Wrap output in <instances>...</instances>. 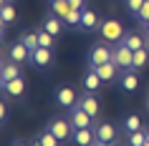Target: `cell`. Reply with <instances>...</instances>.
Returning a JSON list of instances; mask_svg holds the SVG:
<instances>
[{
  "mask_svg": "<svg viewBox=\"0 0 149 146\" xmlns=\"http://www.w3.org/2000/svg\"><path fill=\"white\" fill-rule=\"evenodd\" d=\"M147 138H149V131H147Z\"/></svg>",
  "mask_w": 149,
  "mask_h": 146,
  "instance_id": "cell-37",
  "label": "cell"
},
{
  "mask_svg": "<svg viewBox=\"0 0 149 146\" xmlns=\"http://www.w3.org/2000/svg\"><path fill=\"white\" fill-rule=\"evenodd\" d=\"M121 88H124V91H129V93L139 88V76H136L132 68L124 71V76H121Z\"/></svg>",
  "mask_w": 149,
  "mask_h": 146,
  "instance_id": "cell-15",
  "label": "cell"
},
{
  "mask_svg": "<svg viewBox=\"0 0 149 146\" xmlns=\"http://www.w3.org/2000/svg\"><path fill=\"white\" fill-rule=\"evenodd\" d=\"M81 13H84V10H76V8H71L68 18H66V23H68V25H81Z\"/></svg>",
  "mask_w": 149,
  "mask_h": 146,
  "instance_id": "cell-28",
  "label": "cell"
},
{
  "mask_svg": "<svg viewBox=\"0 0 149 146\" xmlns=\"http://www.w3.org/2000/svg\"><path fill=\"white\" fill-rule=\"evenodd\" d=\"M18 76H20V68H18L15 61L5 63V66L0 68V83H8V81H13V78H18Z\"/></svg>",
  "mask_w": 149,
  "mask_h": 146,
  "instance_id": "cell-14",
  "label": "cell"
},
{
  "mask_svg": "<svg viewBox=\"0 0 149 146\" xmlns=\"http://www.w3.org/2000/svg\"><path fill=\"white\" fill-rule=\"evenodd\" d=\"M53 33H48L46 28H43V30H38V40H40V46H46V48H53Z\"/></svg>",
  "mask_w": 149,
  "mask_h": 146,
  "instance_id": "cell-27",
  "label": "cell"
},
{
  "mask_svg": "<svg viewBox=\"0 0 149 146\" xmlns=\"http://www.w3.org/2000/svg\"><path fill=\"white\" fill-rule=\"evenodd\" d=\"M0 20H3V25H10L15 20V8H13L10 3H3V8H0Z\"/></svg>",
  "mask_w": 149,
  "mask_h": 146,
  "instance_id": "cell-21",
  "label": "cell"
},
{
  "mask_svg": "<svg viewBox=\"0 0 149 146\" xmlns=\"http://www.w3.org/2000/svg\"><path fill=\"white\" fill-rule=\"evenodd\" d=\"M149 61V46L147 48H139V51H134V68H144Z\"/></svg>",
  "mask_w": 149,
  "mask_h": 146,
  "instance_id": "cell-22",
  "label": "cell"
},
{
  "mask_svg": "<svg viewBox=\"0 0 149 146\" xmlns=\"http://www.w3.org/2000/svg\"><path fill=\"white\" fill-rule=\"evenodd\" d=\"M56 103H58L61 108L79 106V101H76V91H73V88H58V91H56Z\"/></svg>",
  "mask_w": 149,
  "mask_h": 146,
  "instance_id": "cell-7",
  "label": "cell"
},
{
  "mask_svg": "<svg viewBox=\"0 0 149 146\" xmlns=\"http://www.w3.org/2000/svg\"><path fill=\"white\" fill-rule=\"evenodd\" d=\"M109 61H111V48L109 46H94V48H91V55H88L91 68L101 66V63H109Z\"/></svg>",
  "mask_w": 149,
  "mask_h": 146,
  "instance_id": "cell-5",
  "label": "cell"
},
{
  "mask_svg": "<svg viewBox=\"0 0 149 146\" xmlns=\"http://www.w3.org/2000/svg\"><path fill=\"white\" fill-rule=\"evenodd\" d=\"M20 40H23L25 46H28V51H36V48L40 46V40H38V33H33V30H28V33H25V35H23Z\"/></svg>",
  "mask_w": 149,
  "mask_h": 146,
  "instance_id": "cell-25",
  "label": "cell"
},
{
  "mask_svg": "<svg viewBox=\"0 0 149 146\" xmlns=\"http://www.w3.org/2000/svg\"><path fill=\"white\" fill-rule=\"evenodd\" d=\"M147 46H149V35H147Z\"/></svg>",
  "mask_w": 149,
  "mask_h": 146,
  "instance_id": "cell-36",
  "label": "cell"
},
{
  "mask_svg": "<svg viewBox=\"0 0 149 146\" xmlns=\"http://www.w3.org/2000/svg\"><path fill=\"white\" fill-rule=\"evenodd\" d=\"M0 121L3 123L8 121V106H5V103H0Z\"/></svg>",
  "mask_w": 149,
  "mask_h": 146,
  "instance_id": "cell-31",
  "label": "cell"
},
{
  "mask_svg": "<svg viewBox=\"0 0 149 146\" xmlns=\"http://www.w3.org/2000/svg\"><path fill=\"white\" fill-rule=\"evenodd\" d=\"M73 141L79 146H91L96 141V129H73Z\"/></svg>",
  "mask_w": 149,
  "mask_h": 146,
  "instance_id": "cell-10",
  "label": "cell"
},
{
  "mask_svg": "<svg viewBox=\"0 0 149 146\" xmlns=\"http://www.w3.org/2000/svg\"><path fill=\"white\" fill-rule=\"evenodd\" d=\"M111 146H114V144H111Z\"/></svg>",
  "mask_w": 149,
  "mask_h": 146,
  "instance_id": "cell-39",
  "label": "cell"
},
{
  "mask_svg": "<svg viewBox=\"0 0 149 146\" xmlns=\"http://www.w3.org/2000/svg\"><path fill=\"white\" fill-rule=\"evenodd\" d=\"M51 8H53V13H56L58 18L66 20L68 13H71V3H68V0H51Z\"/></svg>",
  "mask_w": 149,
  "mask_h": 146,
  "instance_id": "cell-20",
  "label": "cell"
},
{
  "mask_svg": "<svg viewBox=\"0 0 149 146\" xmlns=\"http://www.w3.org/2000/svg\"><path fill=\"white\" fill-rule=\"evenodd\" d=\"M38 138H40V144H43V146H58V144H61V138L56 136L53 131H43Z\"/></svg>",
  "mask_w": 149,
  "mask_h": 146,
  "instance_id": "cell-24",
  "label": "cell"
},
{
  "mask_svg": "<svg viewBox=\"0 0 149 146\" xmlns=\"http://www.w3.org/2000/svg\"><path fill=\"white\" fill-rule=\"evenodd\" d=\"M79 106L84 108L86 113H91V116H96V113H99V101H96V96H94V93H86V96H84V98L79 101Z\"/></svg>",
  "mask_w": 149,
  "mask_h": 146,
  "instance_id": "cell-16",
  "label": "cell"
},
{
  "mask_svg": "<svg viewBox=\"0 0 149 146\" xmlns=\"http://www.w3.org/2000/svg\"><path fill=\"white\" fill-rule=\"evenodd\" d=\"M111 61L121 71H129V68H134V51L129 46H124V43H119V46L111 48Z\"/></svg>",
  "mask_w": 149,
  "mask_h": 146,
  "instance_id": "cell-1",
  "label": "cell"
},
{
  "mask_svg": "<svg viewBox=\"0 0 149 146\" xmlns=\"http://www.w3.org/2000/svg\"><path fill=\"white\" fill-rule=\"evenodd\" d=\"M48 131H53L61 141H68V138L73 136V134H71V131H73V123H71V118L68 121H66V118H53V121L48 123Z\"/></svg>",
  "mask_w": 149,
  "mask_h": 146,
  "instance_id": "cell-3",
  "label": "cell"
},
{
  "mask_svg": "<svg viewBox=\"0 0 149 146\" xmlns=\"http://www.w3.org/2000/svg\"><path fill=\"white\" fill-rule=\"evenodd\" d=\"M96 73L101 76V81H114L116 78V71H119V66L114 61H109V63H101V66H96Z\"/></svg>",
  "mask_w": 149,
  "mask_h": 146,
  "instance_id": "cell-12",
  "label": "cell"
},
{
  "mask_svg": "<svg viewBox=\"0 0 149 146\" xmlns=\"http://www.w3.org/2000/svg\"><path fill=\"white\" fill-rule=\"evenodd\" d=\"M101 83H104V81H101V76H99V73H96L94 68L88 71V73H86V78H84V88H86V93H96L99 88H101Z\"/></svg>",
  "mask_w": 149,
  "mask_h": 146,
  "instance_id": "cell-13",
  "label": "cell"
},
{
  "mask_svg": "<svg viewBox=\"0 0 149 146\" xmlns=\"http://www.w3.org/2000/svg\"><path fill=\"white\" fill-rule=\"evenodd\" d=\"M99 15H96L94 10H84L81 13V28H86V30H94V28H99Z\"/></svg>",
  "mask_w": 149,
  "mask_h": 146,
  "instance_id": "cell-18",
  "label": "cell"
},
{
  "mask_svg": "<svg viewBox=\"0 0 149 146\" xmlns=\"http://www.w3.org/2000/svg\"><path fill=\"white\" fill-rule=\"evenodd\" d=\"M10 146H28V144H23V141H13Z\"/></svg>",
  "mask_w": 149,
  "mask_h": 146,
  "instance_id": "cell-33",
  "label": "cell"
},
{
  "mask_svg": "<svg viewBox=\"0 0 149 146\" xmlns=\"http://www.w3.org/2000/svg\"><path fill=\"white\" fill-rule=\"evenodd\" d=\"M71 3V8H76V10H84V0H68Z\"/></svg>",
  "mask_w": 149,
  "mask_h": 146,
  "instance_id": "cell-32",
  "label": "cell"
},
{
  "mask_svg": "<svg viewBox=\"0 0 149 146\" xmlns=\"http://www.w3.org/2000/svg\"><path fill=\"white\" fill-rule=\"evenodd\" d=\"M141 5H144V0H126V8L132 10L134 15H136V13H139V8Z\"/></svg>",
  "mask_w": 149,
  "mask_h": 146,
  "instance_id": "cell-30",
  "label": "cell"
},
{
  "mask_svg": "<svg viewBox=\"0 0 149 146\" xmlns=\"http://www.w3.org/2000/svg\"><path fill=\"white\" fill-rule=\"evenodd\" d=\"M8 58L15 63H23V61H31V51H28V46H25L23 40H18V43H13V46L8 48Z\"/></svg>",
  "mask_w": 149,
  "mask_h": 146,
  "instance_id": "cell-8",
  "label": "cell"
},
{
  "mask_svg": "<svg viewBox=\"0 0 149 146\" xmlns=\"http://www.w3.org/2000/svg\"><path fill=\"white\" fill-rule=\"evenodd\" d=\"M63 23H66L63 18H58L56 13H51V15L46 18V23H43V28H46L48 33H53V35H58V33H61V28H63Z\"/></svg>",
  "mask_w": 149,
  "mask_h": 146,
  "instance_id": "cell-17",
  "label": "cell"
},
{
  "mask_svg": "<svg viewBox=\"0 0 149 146\" xmlns=\"http://www.w3.org/2000/svg\"><path fill=\"white\" fill-rule=\"evenodd\" d=\"M144 144H147V129H139V131L129 134V146H144Z\"/></svg>",
  "mask_w": 149,
  "mask_h": 146,
  "instance_id": "cell-23",
  "label": "cell"
},
{
  "mask_svg": "<svg viewBox=\"0 0 149 146\" xmlns=\"http://www.w3.org/2000/svg\"><path fill=\"white\" fill-rule=\"evenodd\" d=\"M144 28H147V30H149V20H147V23H144Z\"/></svg>",
  "mask_w": 149,
  "mask_h": 146,
  "instance_id": "cell-35",
  "label": "cell"
},
{
  "mask_svg": "<svg viewBox=\"0 0 149 146\" xmlns=\"http://www.w3.org/2000/svg\"><path fill=\"white\" fill-rule=\"evenodd\" d=\"M96 138H99L101 144L111 146L116 141V126H114V123H101V126L96 129Z\"/></svg>",
  "mask_w": 149,
  "mask_h": 146,
  "instance_id": "cell-9",
  "label": "cell"
},
{
  "mask_svg": "<svg viewBox=\"0 0 149 146\" xmlns=\"http://www.w3.org/2000/svg\"><path fill=\"white\" fill-rule=\"evenodd\" d=\"M124 129H126V134L139 131L141 129V118H139V116H126V118H124Z\"/></svg>",
  "mask_w": 149,
  "mask_h": 146,
  "instance_id": "cell-26",
  "label": "cell"
},
{
  "mask_svg": "<svg viewBox=\"0 0 149 146\" xmlns=\"http://www.w3.org/2000/svg\"><path fill=\"white\" fill-rule=\"evenodd\" d=\"M31 146H43V144H40V138H36V141H33Z\"/></svg>",
  "mask_w": 149,
  "mask_h": 146,
  "instance_id": "cell-34",
  "label": "cell"
},
{
  "mask_svg": "<svg viewBox=\"0 0 149 146\" xmlns=\"http://www.w3.org/2000/svg\"><path fill=\"white\" fill-rule=\"evenodd\" d=\"M99 28H101V38L109 40V43H121V38L126 35L124 25L119 23V20H114V18H111V20H104Z\"/></svg>",
  "mask_w": 149,
  "mask_h": 146,
  "instance_id": "cell-2",
  "label": "cell"
},
{
  "mask_svg": "<svg viewBox=\"0 0 149 146\" xmlns=\"http://www.w3.org/2000/svg\"><path fill=\"white\" fill-rule=\"evenodd\" d=\"M71 111H73V113H71V123H73V129H91V118H94L91 113H86L81 106H73Z\"/></svg>",
  "mask_w": 149,
  "mask_h": 146,
  "instance_id": "cell-6",
  "label": "cell"
},
{
  "mask_svg": "<svg viewBox=\"0 0 149 146\" xmlns=\"http://www.w3.org/2000/svg\"><path fill=\"white\" fill-rule=\"evenodd\" d=\"M147 106H149V101H147Z\"/></svg>",
  "mask_w": 149,
  "mask_h": 146,
  "instance_id": "cell-38",
  "label": "cell"
},
{
  "mask_svg": "<svg viewBox=\"0 0 149 146\" xmlns=\"http://www.w3.org/2000/svg\"><path fill=\"white\" fill-rule=\"evenodd\" d=\"M31 63L38 66V68H48L53 63V51L46 48V46H38L36 51H31Z\"/></svg>",
  "mask_w": 149,
  "mask_h": 146,
  "instance_id": "cell-4",
  "label": "cell"
},
{
  "mask_svg": "<svg viewBox=\"0 0 149 146\" xmlns=\"http://www.w3.org/2000/svg\"><path fill=\"white\" fill-rule=\"evenodd\" d=\"M136 18H139L141 23H147V20H149V0H144V5L139 8V13H136Z\"/></svg>",
  "mask_w": 149,
  "mask_h": 146,
  "instance_id": "cell-29",
  "label": "cell"
},
{
  "mask_svg": "<svg viewBox=\"0 0 149 146\" xmlns=\"http://www.w3.org/2000/svg\"><path fill=\"white\" fill-rule=\"evenodd\" d=\"M121 43H124V46H129L132 51H139V48H147V40L141 38L139 33H129V35H124V38H121Z\"/></svg>",
  "mask_w": 149,
  "mask_h": 146,
  "instance_id": "cell-19",
  "label": "cell"
},
{
  "mask_svg": "<svg viewBox=\"0 0 149 146\" xmlns=\"http://www.w3.org/2000/svg\"><path fill=\"white\" fill-rule=\"evenodd\" d=\"M3 91L8 93V96H13V98H18V96H23V91H25V81L18 76V78H13V81H8V83H3Z\"/></svg>",
  "mask_w": 149,
  "mask_h": 146,
  "instance_id": "cell-11",
  "label": "cell"
}]
</instances>
